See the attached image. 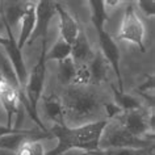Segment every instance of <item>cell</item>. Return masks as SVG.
I'll return each instance as SVG.
<instances>
[{
	"mask_svg": "<svg viewBox=\"0 0 155 155\" xmlns=\"http://www.w3.org/2000/svg\"><path fill=\"white\" fill-rule=\"evenodd\" d=\"M145 36H146L145 24L142 22L141 17L135 12L134 7L130 4L126 8L125 15H124V20L121 28H120V32L117 34V38L122 41H127L130 44H134L135 46H138L142 53H145L146 51Z\"/></svg>",
	"mask_w": 155,
	"mask_h": 155,
	"instance_id": "obj_4",
	"label": "cell"
},
{
	"mask_svg": "<svg viewBox=\"0 0 155 155\" xmlns=\"http://www.w3.org/2000/svg\"><path fill=\"white\" fill-rule=\"evenodd\" d=\"M5 44H7V38H4V37L0 36V46H3V48H4Z\"/></svg>",
	"mask_w": 155,
	"mask_h": 155,
	"instance_id": "obj_28",
	"label": "cell"
},
{
	"mask_svg": "<svg viewBox=\"0 0 155 155\" xmlns=\"http://www.w3.org/2000/svg\"><path fill=\"white\" fill-rule=\"evenodd\" d=\"M88 68H90V72H91V83L101 84L104 82H107L109 64H108L105 58L103 57V54L100 53V50L94 53L92 59L88 62Z\"/></svg>",
	"mask_w": 155,
	"mask_h": 155,
	"instance_id": "obj_15",
	"label": "cell"
},
{
	"mask_svg": "<svg viewBox=\"0 0 155 155\" xmlns=\"http://www.w3.org/2000/svg\"><path fill=\"white\" fill-rule=\"evenodd\" d=\"M57 13L59 16V29H61V38L64 40L68 45H72L78 38V34L80 32L79 24L76 18L72 16L66 8H63L59 3L55 5Z\"/></svg>",
	"mask_w": 155,
	"mask_h": 155,
	"instance_id": "obj_11",
	"label": "cell"
},
{
	"mask_svg": "<svg viewBox=\"0 0 155 155\" xmlns=\"http://www.w3.org/2000/svg\"><path fill=\"white\" fill-rule=\"evenodd\" d=\"M46 62L48 61H58L62 62L67 58H71V45H68L64 40L59 38L55 44L51 46L49 51H46Z\"/></svg>",
	"mask_w": 155,
	"mask_h": 155,
	"instance_id": "obj_18",
	"label": "cell"
},
{
	"mask_svg": "<svg viewBox=\"0 0 155 155\" xmlns=\"http://www.w3.org/2000/svg\"><path fill=\"white\" fill-rule=\"evenodd\" d=\"M91 5V20L92 24H94L95 29H104L105 28V21L108 18V13L105 12V8H104L103 2L100 0H92L90 2Z\"/></svg>",
	"mask_w": 155,
	"mask_h": 155,
	"instance_id": "obj_19",
	"label": "cell"
},
{
	"mask_svg": "<svg viewBox=\"0 0 155 155\" xmlns=\"http://www.w3.org/2000/svg\"><path fill=\"white\" fill-rule=\"evenodd\" d=\"M0 101L8 116V122L7 126L12 127V116L17 114L18 118H21L20 110V94L15 87H12L7 80L0 75Z\"/></svg>",
	"mask_w": 155,
	"mask_h": 155,
	"instance_id": "obj_10",
	"label": "cell"
},
{
	"mask_svg": "<svg viewBox=\"0 0 155 155\" xmlns=\"http://www.w3.org/2000/svg\"><path fill=\"white\" fill-rule=\"evenodd\" d=\"M138 9L143 13V16L153 18L155 16V2L154 0H139L137 2Z\"/></svg>",
	"mask_w": 155,
	"mask_h": 155,
	"instance_id": "obj_23",
	"label": "cell"
},
{
	"mask_svg": "<svg viewBox=\"0 0 155 155\" xmlns=\"http://www.w3.org/2000/svg\"><path fill=\"white\" fill-rule=\"evenodd\" d=\"M112 91H113V95H114V104L121 108L122 112L135 110V109H141L142 108V104L137 97L127 95L125 92H120L113 84H112Z\"/></svg>",
	"mask_w": 155,
	"mask_h": 155,
	"instance_id": "obj_17",
	"label": "cell"
},
{
	"mask_svg": "<svg viewBox=\"0 0 155 155\" xmlns=\"http://www.w3.org/2000/svg\"><path fill=\"white\" fill-rule=\"evenodd\" d=\"M97 36H99V44H100V53L103 54V57L107 59L109 67L113 70L116 76H117L118 91L124 92V83H122L121 70H120V49H118V46L105 29H99Z\"/></svg>",
	"mask_w": 155,
	"mask_h": 155,
	"instance_id": "obj_7",
	"label": "cell"
},
{
	"mask_svg": "<svg viewBox=\"0 0 155 155\" xmlns=\"http://www.w3.org/2000/svg\"><path fill=\"white\" fill-rule=\"evenodd\" d=\"M92 57H94V51L87 40V36L83 30H80L75 42L71 45V59L75 64H88Z\"/></svg>",
	"mask_w": 155,
	"mask_h": 155,
	"instance_id": "obj_14",
	"label": "cell"
},
{
	"mask_svg": "<svg viewBox=\"0 0 155 155\" xmlns=\"http://www.w3.org/2000/svg\"><path fill=\"white\" fill-rule=\"evenodd\" d=\"M45 154H46V151L41 141H33L32 142V155H45Z\"/></svg>",
	"mask_w": 155,
	"mask_h": 155,
	"instance_id": "obj_25",
	"label": "cell"
},
{
	"mask_svg": "<svg viewBox=\"0 0 155 155\" xmlns=\"http://www.w3.org/2000/svg\"><path fill=\"white\" fill-rule=\"evenodd\" d=\"M113 121H116L122 129H125L135 137L143 138V135H147L149 131L151 134L154 131V113L151 112L149 116V113L142 108L135 110L122 112Z\"/></svg>",
	"mask_w": 155,
	"mask_h": 155,
	"instance_id": "obj_5",
	"label": "cell"
},
{
	"mask_svg": "<svg viewBox=\"0 0 155 155\" xmlns=\"http://www.w3.org/2000/svg\"><path fill=\"white\" fill-rule=\"evenodd\" d=\"M2 21H3V24H4L5 29H7V33H8L7 44L4 46V51H5L7 55H8L11 63H12L15 71H16V75L18 78V82H20L21 88L24 90V87L26 84V80H28V71H26V67H25L24 58H22L21 50L17 48L16 38L13 37V33H12V28L7 24V21L3 17H2Z\"/></svg>",
	"mask_w": 155,
	"mask_h": 155,
	"instance_id": "obj_9",
	"label": "cell"
},
{
	"mask_svg": "<svg viewBox=\"0 0 155 155\" xmlns=\"http://www.w3.org/2000/svg\"><path fill=\"white\" fill-rule=\"evenodd\" d=\"M20 130L21 129H17V127H8L4 125H0V137H4V135H8V134H15Z\"/></svg>",
	"mask_w": 155,
	"mask_h": 155,
	"instance_id": "obj_26",
	"label": "cell"
},
{
	"mask_svg": "<svg viewBox=\"0 0 155 155\" xmlns=\"http://www.w3.org/2000/svg\"><path fill=\"white\" fill-rule=\"evenodd\" d=\"M103 107L105 108V116H107L108 121H110V120H114L118 114L122 113L121 108L116 105L113 101H112V103H103Z\"/></svg>",
	"mask_w": 155,
	"mask_h": 155,
	"instance_id": "obj_24",
	"label": "cell"
},
{
	"mask_svg": "<svg viewBox=\"0 0 155 155\" xmlns=\"http://www.w3.org/2000/svg\"><path fill=\"white\" fill-rule=\"evenodd\" d=\"M153 141L147 138L135 137L122 129L116 121H109L99 141V150L107 149H147L151 147Z\"/></svg>",
	"mask_w": 155,
	"mask_h": 155,
	"instance_id": "obj_3",
	"label": "cell"
},
{
	"mask_svg": "<svg viewBox=\"0 0 155 155\" xmlns=\"http://www.w3.org/2000/svg\"><path fill=\"white\" fill-rule=\"evenodd\" d=\"M61 155H90V154H88L87 151H84V150L74 149V150H68V151H66V153L61 154Z\"/></svg>",
	"mask_w": 155,
	"mask_h": 155,
	"instance_id": "obj_27",
	"label": "cell"
},
{
	"mask_svg": "<svg viewBox=\"0 0 155 155\" xmlns=\"http://www.w3.org/2000/svg\"><path fill=\"white\" fill-rule=\"evenodd\" d=\"M26 3L28 2H13L9 3V7H7L5 9L2 8V17L11 28L16 25L18 21H21L26 8Z\"/></svg>",
	"mask_w": 155,
	"mask_h": 155,
	"instance_id": "obj_16",
	"label": "cell"
},
{
	"mask_svg": "<svg viewBox=\"0 0 155 155\" xmlns=\"http://www.w3.org/2000/svg\"><path fill=\"white\" fill-rule=\"evenodd\" d=\"M36 5H37V2H28L26 3L24 16L21 18L20 34H18V38L16 41L17 48L20 50L24 48L25 44L29 41V38L34 30V25H36Z\"/></svg>",
	"mask_w": 155,
	"mask_h": 155,
	"instance_id": "obj_12",
	"label": "cell"
},
{
	"mask_svg": "<svg viewBox=\"0 0 155 155\" xmlns=\"http://www.w3.org/2000/svg\"><path fill=\"white\" fill-rule=\"evenodd\" d=\"M91 84V72L88 64H75V71L71 78L70 86L72 88H82Z\"/></svg>",
	"mask_w": 155,
	"mask_h": 155,
	"instance_id": "obj_20",
	"label": "cell"
},
{
	"mask_svg": "<svg viewBox=\"0 0 155 155\" xmlns=\"http://www.w3.org/2000/svg\"><path fill=\"white\" fill-rule=\"evenodd\" d=\"M108 120H99L88 124H83L76 127H68L67 125H54L51 130L53 137L58 138V145L55 149L46 153L45 155H61L68 150L79 149L88 154L99 150V141L103 130L108 125Z\"/></svg>",
	"mask_w": 155,
	"mask_h": 155,
	"instance_id": "obj_1",
	"label": "cell"
},
{
	"mask_svg": "<svg viewBox=\"0 0 155 155\" xmlns=\"http://www.w3.org/2000/svg\"><path fill=\"white\" fill-rule=\"evenodd\" d=\"M46 44H48V41H42V48H44V50H42V53H41L38 63L34 66L30 75H28V80H26V84L24 87L25 96H26V99H28L30 108H32L34 114H37V103L42 95V88H44L45 76H46V58H45V55H46V51H48V50H46Z\"/></svg>",
	"mask_w": 155,
	"mask_h": 155,
	"instance_id": "obj_6",
	"label": "cell"
},
{
	"mask_svg": "<svg viewBox=\"0 0 155 155\" xmlns=\"http://www.w3.org/2000/svg\"><path fill=\"white\" fill-rule=\"evenodd\" d=\"M74 71H75V63L72 62L71 58H67V59L59 62V70H58V79H59V82L62 84H64V86H70Z\"/></svg>",
	"mask_w": 155,
	"mask_h": 155,
	"instance_id": "obj_22",
	"label": "cell"
},
{
	"mask_svg": "<svg viewBox=\"0 0 155 155\" xmlns=\"http://www.w3.org/2000/svg\"><path fill=\"white\" fill-rule=\"evenodd\" d=\"M42 108H44L46 117L51 122H54V125H66L63 103H62V100L55 94L44 96Z\"/></svg>",
	"mask_w": 155,
	"mask_h": 155,
	"instance_id": "obj_13",
	"label": "cell"
},
{
	"mask_svg": "<svg viewBox=\"0 0 155 155\" xmlns=\"http://www.w3.org/2000/svg\"><path fill=\"white\" fill-rule=\"evenodd\" d=\"M0 155H15L13 153H8V151H2L0 150Z\"/></svg>",
	"mask_w": 155,
	"mask_h": 155,
	"instance_id": "obj_29",
	"label": "cell"
},
{
	"mask_svg": "<svg viewBox=\"0 0 155 155\" xmlns=\"http://www.w3.org/2000/svg\"><path fill=\"white\" fill-rule=\"evenodd\" d=\"M57 3L49 2V0H41L37 2L36 5V25L32 36L29 38V45H32L38 38H42V41H48V33H49V25L54 15L57 13L55 9Z\"/></svg>",
	"mask_w": 155,
	"mask_h": 155,
	"instance_id": "obj_8",
	"label": "cell"
},
{
	"mask_svg": "<svg viewBox=\"0 0 155 155\" xmlns=\"http://www.w3.org/2000/svg\"><path fill=\"white\" fill-rule=\"evenodd\" d=\"M154 146L147 149H107L97 150L90 155H153Z\"/></svg>",
	"mask_w": 155,
	"mask_h": 155,
	"instance_id": "obj_21",
	"label": "cell"
},
{
	"mask_svg": "<svg viewBox=\"0 0 155 155\" xmlns=\"http://www.w3.org/2000/svg\"><path fill=\"white\" fill-rule=\"evenodd\" d=\"M64 108V117H68L76 121H84L100 112L103 101L96 97L94 94L86 92L80 88H72L62 100Z\"/></svg>",
	"mask_w": 155,
	"mask_h": 155,
	"instance_id": "obj_2",
	"label": "cell"
}]
</instances>
